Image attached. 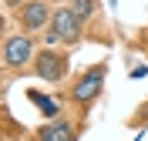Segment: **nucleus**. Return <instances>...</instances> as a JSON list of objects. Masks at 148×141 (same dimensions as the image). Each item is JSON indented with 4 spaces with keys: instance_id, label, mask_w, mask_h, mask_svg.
Segmentation results:
<instances>
[{
    "instance_id": "obj_8",
    "label": "nucleus",
    "mask_w": 148,
    "mask_h": 141,
    "mask_svg": "<svg viewBox=\"0 0 148 141\" xmlns=\"http://www.w3.org/2000/svg\"><path fill=\"white\" fill-rule=\"evenodd\" d=\"M71 10H74L81 20H88V17L94 14V0H74V3H71Z\"/></svg>"
},
{
    "instance_id": "obj_2",
    "label": "nucleus",
    "mask_w": 148,
    "mask_h": 141,
    "mask_svg": "<svg viewBox=\"0 0 148 141\" xmlns=\"http://www.w3.org/2000/svg\"><path fill=\"white\" fill-rule=\"evenodd\" d=\"M101 84H104V67L98 64V67H91V71H88V74L81 77V81H77V84H74V91H71V97L77 104H88L94 97V94L101 91Z\"/></svg>"
},
{
    "instance_id": "obj_4",
    "label": "nucleus",
    "mask_w": 148,
    "mask_h": 141,
    "mask_svg": "<svg viewBox=\"0 0 148 141\" xmlns=\"http://www.w3.org/2000/svg\"><path fill=\"white\" fill-rule=\"evenodd\" d=\"M20 24H24L27 30H44L47 24H51V10H47V3H40V0L24 3V10H20Z\"/></svg>"
},
{
    "instance_id": "obj_9",
    "label": "nucleus",
    "mask_w": 148,
    "mask_h": 141,
    "mask_svg": "<svg viewBox=\"0 0 148 141\" xmlns=\"http://www.w3.org/2000/svg\"><path fill=\"white\" fill-rule=\"evenodd\" d=\"M7 3H10V7H14V3H20V0H7Z\"/></svg>"
},
{
    "instance_id": "obj_1",
    "label": "nucleus",
    "mask_w": 148,
    "mask_h": 141,
    "mask_svg": "<svg viewBox=\"0 0 148 141\" xmlns=\"http://www.w3.org/2000/svg\"><path fill=\"white\" fill-rule=\"evenodd\" d=\"M51 30H54L61 40H77V34H81V17H77L71 7H61V10L51 14Z\"/></svg>"
},
{
    "instance_id": "obj_3",
    "label": "nucleus",
    "mask_w": 148,
    "mask_h": 141,
    "mask_svg": "<svg viewBox=\"0 0 148 141\" xmlns=\"http://www.w3.org/2000/svg\"><path fill=\"white\" fill-rule=\"evenodd\" d=\"M34 64H37V74L44 77V81H61V74L67 71V61L57 50H40Z\"/></svg>"
},
{
    "instance_id": "obj_5",
    "label": "nucleus",
    "mask_w": 148,
    "mask_h": 141,
    "mask_svg": "<svg viewBox=\"0 0 148 141\" xmlns=\"http://www.w3.org/2000/svg\"><path fill=\"white\" fill-rule=\"evenodd\" d=\"M30 57V37H10L7 47H3V61L10 67H20Z\"/></svg>"
},
{
    "instance_id": "obj_6",
    "label": "nucleus",
    "mask_w": 148,
    "mask_h": 141,
    "mask_svg": "<svg viewBox=\"0 0 148 141\" xmlns=\"http://www.w3.org/2000/svg\"><path fill=\"white\" fill-rule=\"evenodd\" d=\"M37 141H74V131L67 121H51L37 131Z\"/></svg>"
},
{
    "instance_id": "obj_7",
    "label": "nucleus",
    "mask_w": 148,
    "mask_h": 141,
    "mask_svg": "<svg viewBox=\"0 0 148 141\" xmlns=\"http://www.w3.org/2000/svg\"><path fill=\"white\" fill-rule=\"evenodd\" d=\"M30 97H34V104L47 114V118H54V114H57V104L51 101V94H30Z\"/></svg>"
},
{
    "instance_id": "obj_10",
    "label": "nucleus",
    "mask_w": 148,
    "mask_h": 141,
    "mask_svg": "<svg viewBox=\"0 0 148 141\" xmlns=\"http://www.w3.org/2000/svg\"><path fill=\"white\" fill-rule=\"evenodd\" d=\"M0 30H3V20H0Z\"/></svg>"
}]
</instances>
